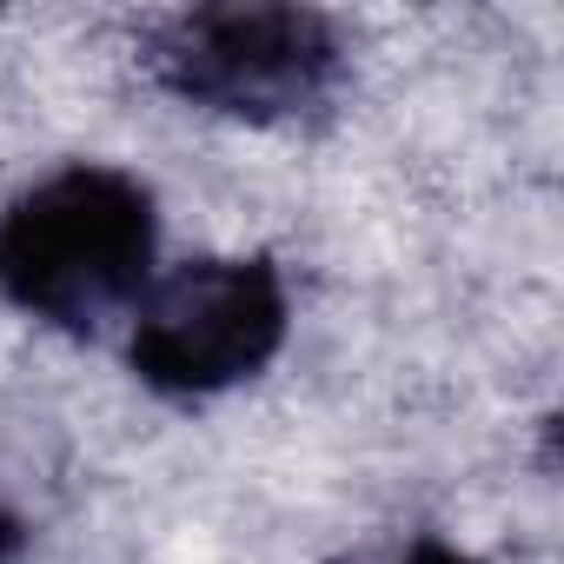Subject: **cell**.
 <instances>
[{
  "instance_id": "4",
  "label": "cell",
  "mask_w": 564,
  "mask_h": 564,
  "mask_svg": "<svg viewBox=\"0 0 564 564\" xmlns=\"http://www.w3.org/2000/svg\"><path fill=\"white\" fill-rule=\"evenodd\" d=\"M386 564H498V557H485V551H471V544H458V538H445V531H419V538H405Z\"/></svg>"
},
{
  "instance_id": "3",
  "label": "cell",
  "mask_w": 564,
  "mask_h": 564,
  "mask_svg": "<svg viewBox=\"0 0 564 564\" xmlns=\"http://www.w3.org/2000/svg\"><path fill=\"white\" fill-rule=\"evenodd\" d=\"M140 61L186 113L232 127H300L339 100L352 41L339 14L300 0H213L160 14Z\"/></svg>"
},
{
  "instance_id": "5",
  "label": "cell",
  "mask_w": 564,
  "mask_h": 564,
  "mask_svg": "<svg viewBox=\"0 0 564 564\" xmlns=\"http://www.w3.org/2000/svg\"><path fill=\"white\" fill-rule=\"evenodd\" d=\"M28 544H34L28 511H14L8 498H0V564H21V557H28Z\"/></svg>"
},
{
  "instance_id": "1",
  "label": "cell",
  "mask_w": 564,
  "mask_h": 564,
  "mask_svg": "<svg viewBox=\"0 0 564 564\" xmlns=\"http://www.w3.org/2000/svg\"><path fill=\"white\" fill-rule=\"evenodd\" d=\"M153 180L120 160H61L0 199V306L61 339L127 326L166 265Z\"/></svg>"
},
{
  "instance_id": "2",
  "label": "cell",
  "mask_w": 564,
  "mask_h": 564,
  "mask_svg": "<svg viewBox=\"0 0 564 564\" xmlns=\"http://www.w3.org/2000/svg\"><path fill=\"white\" fill-rule=\"evenodd\" d=\"M300 300L272 252H186L153 272V286L120 326L127 379L160 405H219L259 386L293 346Z\"/></svg>"
}]
</instances>
